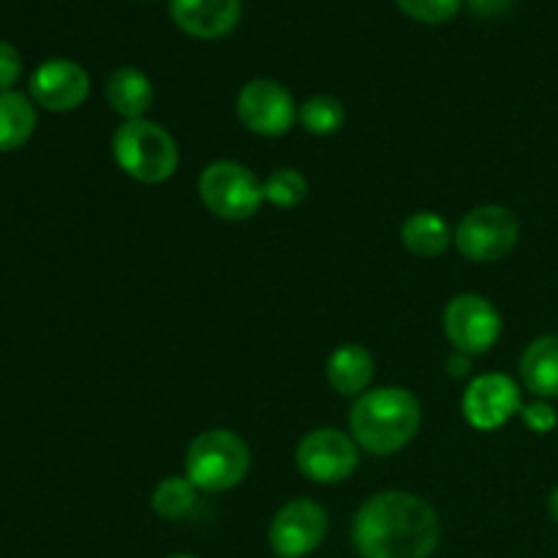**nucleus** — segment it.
Returning a JSON list of instances; mask_svg holds the SVG:
<instances>
[{
	"instance_id": "f257e3e1",
	"label": "nucleus",
	"mask_w": 558,
	"mask_h": 558,
	"mask_svg": "<svg viewBox=\"0 0 558 558\" xmlns=\"http://www.w3.org/2000/svg\"><path fill=\"white\" fill-rule=\"evenodd\" d=\"M441 537L434 507L409 490H381L357 510L352 543L360 558H428Z\"/></svg>"
},
{
	"instance_id": "f03ea898",
	"label": "nucleus",
	"mask_w": 558,
	"mask_h": 558,
	"mask_svg": "<svg viewBox=\"0 0 558 558\" xmlns=\"http://www.w3.org/2000/svg\"><path fill=\"white\" fill-rule=\"evenodd\" d=\"M423 425V407L407 387H376L363 392L349 412V434L371 456H396Z\"/></svg>"
},
{
	"instance_id": "7ed1b4c3",
	"label": "nucleus",
	"mask_w": 558,
	"mask_h": 558,
	"mask_svg": "<svg viewBox=\"0 0 558 558\" xmlns=\"http://www.w3.org/2000/svg\"><path fill=\"white\" fill-rule=\"evenodd\" d=\"M114 163L145 185L167 183L180 167L178 140L156 120H123L112 134Z\"/></svg>"
},
{
	"instance_id": "20e7f679",
	"label": "nucleus",
	"mask_w": 558,
	"mask_h": 558,
	"mask_svg": "<svg viewBox=\"0 0 558 558\" xmlns=\"http://www.w3.org/2000/svg\"><path fill=\"white\" fill-rule=\"evenodd\" d=\"M248 445L229 428L205 430L185 450V477L205 494H227L238 488L248 477Z\"/></svg>"
},
{
	"instance_id": "39448f33",
	"label": "nucleus",
	"mask_w": 558,
	"mask_h": 558,
	"mask_svg": "<svg viewBox=\"0 0 558 558\" xmlns=\"http://www.w3.org/2000/svg\"><path fill=\"white\" fill-rule=\"evenodd\" d=\"M199 199L221 221H248L265 202V191L245 163L213 161L199 174Z\"/></svg>"
},
{
	"instance_id": "423d86ee",
	"label": "nucleus",
	"mask_w": 558,
	"mask_h": 558,
	"mask_svg": "<svg viewBox=\"0 0 558 558\" xmlns=\"http://www.w3.org/2000/svg\"><path fill=\"white\" fill-rule=\"evenodd\" d=\"M521 238L515 213L505 205H483L469 210L456 227V248L463 259L490 265L510 254Z\"/></svg>"
},
{
	"instance_id": "0eeeda50",
	"label": "nucleus",
	"mask_w": 558,
	"mask_h": 558,
	"mask_svg": "<svg viewBox=\"0 0 558 558\" xmlns=\"http://www.w3.org/2000/svg\"><path fill=\"white\" fill-rule=\"evenodd\" d=\"M294 463L300 474L316 485H338L354 474L360 447L352 434L341 428H314L298 441Z\"/></svg>"
},
{
	"instance_id": "6e6552de",
	"label": "nucleus",
	"mask_w": 558,
	"mask_h": 558,
	"mask_svg": "<svg viewBox=\"0 0 558 558\" xmlns=\"http://www.w3.org/2000/svg\"><path fill=\"white\" fill-rule=\"evenodd\" d=\"M441 325L450 347L469 357L490 352L501 338V314L488 298L474 292L452 298L441 316Z\"/></svg>"
},
{
	"instance_id": "1a4fd4ad",
	"label": "nucleus",
	"mask_w": 558,
	"mask_h": 558,
	"mask_svg": "<svg viewBox=\"0 0 558 558\" xmlns=\"http://www.w3.org/2000/svg\"><path fill=\"white\" fill-rule=\"evenodd\" d=\"M292 93L276 80H251L238 93V118L251 134L283 136L298 123Z\"/></svg>"
},
{
	"instance_id": "9d476101",
	"label": "nucleus",
	"mask_w": 558,
	"mask_h": 558,
	"mask_svg": "<svg viewBox=\"0 0 558 558\" xmlns=\"http://www.w3.org/2000/svg\"><path fill=\"white\" fill-rule=\"evenodd\" d=\"M330 518L314 499H292L272 515L270 548L281 558H305L327 537Z\"/></svg>"
},
{
	"instance_id": "9b49d317",
	"label": "nucleus",
	"mask_w": 558,
	"mask_h": 558,
	"mask_svg": "<svg viewBox=\"0 0 558 558\" xmlns=\"http://www.w3.org/2000/svg\"><path fill=\"white\" fill-rule=\"evenodd\" d=\"M463 417L477 430H499L523 409L521 387L507 374H483L463 392Z\"/></svg>"
},
{
	"instance_id": "f8f14e48",
	"label": "nucleus",
	"mask_w": 558,
	"mask_h": 558,
	"mask_svg": "<svg viewBox=\"0 0 558 558\" xmlns=\"http://www.w3.org/2000/svg\"><path fill=\"white\" fill-rule=\"evenodd\" d=\"M90 93V74L76 60H44L31 76V96L49 112H71L82 107Z\"/></svg>"
},
{
	"instance_id": "ddd939ff",
	"label": "nucleus",
	"mask_w": 558,
	"mask_h": 558,
	"mask_svg": "<svg viewBox=\"0 0 558 558\" xmlns=\"http://www.w3.org/2000/svg\"><path fill=\"white\" fill-rule=\"evenodd\" d=\"M169 14L185 36L216 41L238 27L243 0H169Z\"/></svg>"
},
{
	"instance_id": "4468645a",
	"label": "nucleus",
	"mask_w": 558,
	"mask_h": 558,
	"mask_svg": "<svg viewBox=\"0 0 558 558\" xmlns=\"http://www.w3.org/2000/svg\"><path fill=\"white\" fill-rule=\"evenodd\" d=\"M325 374L338 396L360 398L374 379V354L363 343H343L327 357Z\"/></svg>"
},
{
	"instance_id": "2eb2a0df",
	"label": "nucleus",
	"mask_w": 558,
	"mask_h": 558,
	"mask_svg": "<svg viewBox=\"0 0 558 558\" xmlns=\"http://www.w3.org/2000/svg\"><path fill=\"white\" fill-rule=\"evenodd\" d=\"M104 96L123 120H142L153 104V82L136 65H120L109 74Z\"/></svg>"
},
{
	"instance_id": "dca6fc26",
	"label": "nucleus",
	"mask_w": 558,
	"mask_h": 558,
	"mask_svg": "<svg viewBox=\"0 0 558 558\" xmlns=\"http://www.w3.org/2000/svg\"><path fill=\"white\" fill-rule=\"evenodd\" d=\"M521 381L537 398H558V336L534 338L521 354Z\"/></svg>"
},
{
	"instance_id": "f3484780",
	"label": "nucleus",
	"mask_w": 558,
	"mask_h": 558,
	"mask_svg": "<svg viewBox=\"0 0 558 558\" xmlns=\"http://www.w3.org/2000/svg\"><path fill=\"white\" fill-rule=\"evenodd\" d=\"M456 240L450 223L434 210H420L403 221L401 227V243L409 254L420 256V259H434L441 256L450 243Z\"/></svg>"
},
{
	"instance_id": "a211bd4d",
	"label": "nucleus",
	"mask_w": 558,
	"mask_h": 558,
	"mask_svg": "<svg viewBox=\"0 0 558 558\" xmlns=\"http://www.w3.org/2000/svg\"><path fill=\"white\" fill-rule=\"evenodd\" d=\"M36 131V109L16 90L0 93V153L20 150Z\"/></svg>"
},
{
	"instance_id": "6ab92c4d",
	"label": "nucleus",
	"mask_w": 558,
	"mask_h": 558,
	"mask_svg": "<svg viewBox=\"0 0 558 558\" xmlns=\"http://www.w3.org/2000/svg\"><path fill=\"white\" fill-rule=\"evenodd\" d=\"M150 507L163 521H180L196 507V488L189 477H163L150 496Z\"/></svg>"
},
{
	"instance_id": "aec40b11",
	"label": "nucleus",
	"mask_w": 558,
	"mask_h": 558,
	"mask_svg": "<svg viewBox=\"0 0 558 558\" xmlns=\"http://www.w3.org/2000/svg\"><path fill=\"white\" fill-rule=\"evenodd\" d=\"M298 120L303 129L314 136H332L341 131L343 120H347V107L338 101L336 96H311L298 109Z\"/></svg>"
},
{
	"instance_id": "412c9836",
	"label": "nucleus",
	"mask_w": 558,
	"mask_h": 558,
	"mask_svg": "<svg viewBox=\"0 0 558 558\" xmlns=\"http://www.w3.org/2000/svg\"><path fill=\"white\" fill-rule=\"evenodd\" d=\"M262 191H265V202H270L272 207L292 210V207H298L308 196V180L298 169L281 167L267 174Z\"/></svg>"
},
{
	"instance_id": "4be33fe9",
	"label": "nucleus",
	"mask_w": 558,
	"mask_h": 558,
	"mask_svg": "<svg viewBox=\"0 0 558 558\" xmlns=\"http://www.w3.org/2000/svg\"><path fill=\"white\" fill-rule=\"evenodd\" d=\"M398 9L423 25H441L461 11L463 0H396Z\"/></svg>"
},
{
	"instance_id": "5701e85b",
	"label": "nucleus",
	"mask_w": 558,
	"mask_h": 558,
	"mask_svg": "<svg viewBox=\"0 0 558 558\" xmlns=\"http://www.w3.org/2000/svg\"><path fill=\"white\" fill-rule=\"evenodd\" d=\"M521 417H523V423L534 430V434H550L558 423L554 407L545 401H534V403H529V407H523Z\"/></svg>"
},
{
	"instance_id": "b1692460",
	"label": "nucleus",
	"mask_w": 558,
	"mask_h": 558,
	"mask_svg": "<svg viewBox=\"0 0 558 558\" xmlns=\"http://www.w3.org/2000/svg\"><path fill=\"white\" fill-rule=\"evenodd\" d=\"M22 74V58L16 52L14 44L9 41H0V93L11 90L16 80Z\"/></svg>"
},
{
	"instance_id": "393cba45",
	"label": "nucleus",
	"mask_w": 558,
	"mask_h": 558,
	"mask_svg": "<svg viewBox=\"0 0 558 558\" xmlns=\"http://www.w3.org/2000/svg\"><path fill=\"white\" fill-rule=\"evenodd\" d=\"M469 365H472V357L461 352H452L450 360H447V374L450 376H466Z\"/></svg>"
},
{
	"instance_id": "a878e982",
	"label": "nucleus",
	"mask_w": 558,
	"mask_h": 558,
	"mask_svg": "<svg viewBox=\"0 0 558 558\" xmlns=\"http://www.w3.org/2000/svg\"><path fill=\"white\" fill-rule=\"evenodd\" d=\"M548 512H550V518L558 523V488L548 496Z\"/></svg>"
},
{
	"instance_id": "bb28decb",
	"label": "nucleus",
	"mask_w": 558,
	"mask_h": 558,
	"mask_svg": "<svg viewBox=\"0 0 558 558\" xmlns=\"http://www.w3.org/2000/svg\"><path fill=\"white\" fill-rule=\"evenodd\" d=\"M169 558H196V556H189V554H180V556H169Z\"/></svg>"
},
{
	"instance_id": "cd10ccee",
	"label": "nucleus",
	"mask_w": 558,
	"mask_h": 558,
	"mask_svg": "<svg viewBox=\"0 0 558 558\" xmlns=\"http://www.w3.org/2000/svg\"><path fill=\"white\" fill-rule=\"evenodd\" d=\"M272 558H281V556H272Z\"/></svg>"
}]
</instances>
